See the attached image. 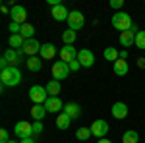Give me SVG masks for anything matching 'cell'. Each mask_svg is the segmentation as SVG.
<instances>
[{"mask_svg": "<svg viewBox=\"0 0 145 143\" xmlns=\"http://www.w3.org/2000/svg\"><path fill=\"white\" fill-rule=\"evenodd\" d=\"M0 81L4 87H18L22 83V72L18 66H10L8 70L0 72Z\"/></svg>", "mask_w": 145, "mask_h": 143, "instance_id": "6da1fadb", "label": "cell"}, {"mask_svg": "<svg viewBox=\"0 0 145 143\" xmlns=\"http://www.w3.org/2000/svg\"><path fill=\"white\" fill-rule=\"evenodd\" d=\"M110 23H112V27H114L116 31H120V33L128 31V29L134 25L132 18H130V14H126V12H116V14L112 16Z\"/></svg>", "mask_w": 145, "mask_h": 143, "instance_id": "7a4b0ae2", "label": "cell"}, {"mask_svg": "<svg viewBox=\"0 0 145 143\" xmlns=\"http://www.w3.org/2000/svg\"><path fill=\"white\" fill-rule=\"evenodd\" d=\"M83 25H85V16H83L79 10L70 12V18H68V29H72V31L78 33Z\"/></svg>", "mask_w": 145, "mask_h": 143, "instance_id": "3957f363", "label": "cell"}, {"mask_svg": "<svg viewBox=\"0 0 145 143\" xmlns=\"http://www.w3.org/2000/svg\"><path fill=\"white\" fill-rule=\"evenodd\" d=\"M29 99L33 101L35 104H45L46 99H48L46 87H43V85H33V87L29 89Z\"/></svg>", "mask_w": 145, "mask_h": 143, "instance_id": "277c9868", "label": "cell"}, {"mask_svg": "<svg viewBox=\"0 0 145 143\" xmlns=\"http://www.w3.org/2000/svg\"><path fill=\"white\" fill-rule=\"evenodd\" d=\"M14 133L20 137V139H27V137H33V124L25 120H20L14 126Z\"/></svg>", "mask_w": 145, "mask_h": 143, "instance_id": "5b68a950", "label": "cell"}, {"mask_svg": "<svg viewBox=\"0 0 145 143\" xmlns=\"http://www.w3.org/2000/svg\"><path fill=\"white\" fill-rule=\"evenodd\" d=\"M68 74H70V66H68V62H54L52 64V77H54L56 81H62V79H66Z\"/></svg>", "mask_w": 145, "mask_h": 143, "instance_id": "8992f818", "label": "cell"}, {"mask_svg": "<svg viewBox=\"0 0 145 143\" xmlns=\"http://www.w3.org/2000/svg\"><path fill=\"white\" fill-rule=\"evenodd\" d=\"M91 133L99 139H105V135L108 133V122L106 120H95L91 124Z\"/></svg>", "mask_w": 145, "mask_h": 143, "instance_id": "52a82bcc", "label": "cell"}, {"mask_svg": "<svg viewBox=\"0 0 145 143\" xmlns=\"http://www.w3.org/2000/svg\"><path fill=\"white\" fill-rule=\"evenodd\" d=\"M43 106L46 108V112H52V114H60V112L64 110V106H66V104H64V103L60 101V97H48V99H46V103L43 104Z\"/></svg>", "mask_w": 145, "mask_h": 143, "instance_id": "ba28073f", "label": "cell"}, {"mask_svg": "<svg viewBox=\"0 0 145 143\" xmlns=\"http://www.w3.org/2000/svg\"><path fill=\"white\" fill-rule=\"evenodd\" d=\"M41 46H43V44L39 43L37 39H27L22 50H23V54H27V58H31V56H37L41 52Z\"/></svg>", "mask_w": 145, "mask_h": 143, "instance_id": "9c48e42d", "label": "cell"}, {"mask_svg": "<svg viewBox=\"0 0 145 143\" xmlns=\"http://www.w3.org/2000/svg\"><path fill=\"white\" fill-rule=\"evenodd\" d=\"M78 52L79 50H76L74 44H64V46L60 48V60L70 64L72 60H78Z\"/></svg>", "mask_w": 145, "mask_h": 143, "instance_id": "30bf717a", "label": "cell"}, {"mask_svg": "<svg viewBox=\"0 0 145 143\" xmlns=\"http://www.w3.org/2000/svg\"><path fill=\"white\" fill-rule=\"evenodd\" d=\"M78 62L81 64V68H91L95 64V54L91 52L89 48H81L78 52Z\"/></svg>", "mask_w": 145, "mask_h": 143, "instance_id": "8fae6325", "label": "cell"}, {"mask_svg": "<svg viewBox=\"0 0 145 143\" xmlns=\"http://www.w3.org/2000/svg\"><path fill=\"white\" fill-rule=\"evenodd\" d=\"M10 16H12V22L20 23V25H23V23H27V10H25L23 6H20V4H16V6L12 8Z\"/></svg>", "mask_w": 145, "mask_h": 143, "instance_id": "7c38bea8", "label": "cell"}, {"mask_svg": "<svg viewBox=\"0 0 145 143\" xmlns=\"http://www.w3.org/2000/svg\"><path fill=\"white\" fill-rule=\"evenodd\" d=\"M4 58L10 62V66H20L23 62V50H16V48H8L4 52Z\"/></svg>", "mask_w": 145, "mask_h": 143, "instance_id": "4fadbf2b", "label": "cell"}, {"mask_svg": "<svg viewBox=\"0 0 145 143\" xmlns=\"http://www.w3.org/2000/svg\"><path fill=\"white\" fill-rule=\"evenodd\" d=\"M50 16L54 18L56 22H68L70 12H68V8L64 6V4H58V6H54V8L50 10Z\"/></svg>", "mask_w": 145, "mask_h": 143, "instance_id": "5bb4252c", "label": "cell"}, {"mask_svg": "<svg viewBox=\"0 0 145 143\" xmlns=\"http://www.w3.org/2000/svg\"><path fill=\"white\" fill-rule=\"evenodd\" d=\"M110 112H112V116H114L116 120H124V118L128 116V106H126V103H114Z\"/></svg>", "mask_w": 145, "mask_h": 143, "instance_id": "9a60e30c", "label": "cell"}, {"mask_svg": "<svg viewBox=\"0 0 145 143\" xmlns=\"http://www.w3.org/2000/svg\"><path fill=\"white\" fill-rule=\"evenodd\" d=\"M39 54H41L43 60H52V58L56 56V46L52 43H45L43 46H41V52H39Z\"/></svg>", "mask_w": 145, "mask_h": 143, "instance_id": "2e32d148", "label": "cell"}, {"mask_svg": "<svg viewBox=\"0 0 145 143\" xmlns=\"http://www.w3.org/2000/svg\"><path fill=\"white\" fill-rule=\"evenodd\" d=\"M45 116H46V108L43 104H33V106H31V118H33L35 122H43Z\"/></svg>", "mask_w": 145, "mask_h": 143, "instance_id": "e0dca14e", "label": "cell"}, {"mask_svg": "<svg viewBox=\"0 0 145 143\" xmlns=\"http://www.w3.org/2000/svg\"><path fill=\"white\" fill-rule=\"evenodd\" d=\"M112 70H114V74H116V76L122 77V76H126V74L130 72V66H128V62H126V60H120V58H118V60L112 64Z\"/></svg>", "mask_w": 145, "mask_h": 143, "instance_id": "ac0fdd59", "label": "cell"}, {"mask_svg": "<svg viewBox=\"0 0 145 143\" xmlns=\"http://www.w3.org/2000/svg\"><path fill=\"white\" fill-rule=\"evenodd\" d=\"M62 112L68 114L72 120H76V118H79V114H81V108H79V104H76V103H68Z\"/></svg>", "mask_w": 145, "mask_h": 143, "instance_id": "d6986e66", "label": "cell"}, {"mask_svg": "<svg viewBox=\"0 0 145 143\" xmlns=\"http://www.w3.org/2000/svg\"><path fill=\"white\" fill-rule=\"evenodd\" d=\"M120 44L122 46H132V44H135V33L130 31V29L120 33Z\"/></svg>", "mask_w": 145, "mask_h": 143, "instance_id": "ffe728a7", "label": "cell"}, {"mask_svg": "<svg viewBox=\"0 0 145 143\" xmlns=\"http://www.w3.org/2000/svg\"><path fill=\"white\" fill-rule=\"evenodd\" d=\"M27 70L29 72H39L41 68H43V58H39V56H31V58H27Z\"/></svg>", "mask_w": 145, "mask_h": 143, "instance_id": "44dd1931", "label": "cell"}, {"mask_svg": "<svg viewBox=\"0 0 145 143\" xmlns=\"http://www.w3.org/2000/svg\"><path fill=\"white\" fill-rule=\"evenodd\" d=\"M60 91H62L60 81L52 79V81H48V83H46V93H48V97H58V95H60Z\"/></svg>", "mask_w": 145, "mask_h": 143, "instance_id": "7402d4cb", "label": "cell"}, {"mask_svg": "<svg viewBox=\"0 0 145 143\" xmlns=\"http://www.w3.org/2000/svg\"><path fill=\"white\" fill-rule=\"evenodd\" d=\"M70 124H72V118H70L68 114H64V112H60L58 118H56V128H58V130H68Z\"/></svg>", "mask_w": 145, "mask_h": 143, "instance_id": "603a6c76", "label": "cell"}, {"mask_svg": "<svg viewBox=\"0 0 145 143\" xmlns=\"http://www.w3.org/2000/svg\"><path fill=\"white\" fill-rule=\"evenodd\" d=\"M10 46L12 48H16V50H22L23 44H25V39H23L22 35H10Z\"/></svg>", "mask_w": 145, "mask_h": 143, "instance_id": "cb8c5ba5", "label": "cell"}, {"mask_svg": "<svg viewBox=\"0 0 145 143\" xmlns=\"http://www.w3.org/2000/svg\"><path fill=\"white\" fill-rule=\"evenodd\" d=\"M118 58H120V52H118L114 46H106V48H105V60H108V62L114 64Z\"/></svg>", "mask_w": 145, "mask_h": 143, "instance_id": "d4e9b609", "label": "cell"}, {"mask_svg": "<svg viewBox=\"0 0 145 143\" xmlns=\"http://www.w3.org/2000/svg\"><path fill=\"white\" fill-rule=\"evenodd\" d=\"M139 141V135L135 130H128V132H124L122 135V143H137Z\"/></svg>", "mask_w": 145, "mask_h": 143, "instance_id": "484cf974", "label": "cell"}, {"mask_svg": "<svg viewBox=\"0 0 145 143\" xmlns=\"http://www.w3.org/2000/svg\"><path fill=\"white\" fill-rule=\"evenodd\" d=\"M27 41V39H33V35H35V27L31 25V23H23L22 25V33H20Z\"/></svg>", "mask_w": 145, "mask_h": 143, "instance_id": "4316f807", "label": "cell"}, {"mask_svg": "<svg viewBox=\"0 0 145 143\" xmlns=\"http://www.w3.org/2000/svg\"><path fill=\"white\" fill-rule=\"evenodd\" d=\"M76 39H78V33L72 31V29H66V31L62 33V41H64V44H74Z\"/></svg>", "mask_w": 145, "mask_h": 143, "instance_id": "83f0119b", "label": "cell"}, {"mask_svg": "<svg viewBox=\"0 0 145 143\" xmlns=\"http://www.w3.org/2000/svg\"><path fill=\"white\" fill-rule=\"evenodd\" d=\"M91 135V128H79L78 132H76V139H79V141H87Z\"/></svg>", "mask_w": 145, "mask_h": 143, "instance_id": "f1b7e54d", "label": "cell"}, {"mask_svg": "<svg viewBox=\"0 0 145 143\" xmlns=\"http://www.w3.org/2000/svg\"><path fill=\"white\" fill-rule=\"evenodd\" d=\"M135 46L145 50V31H137V35H135Z\"/></svg>", "mask_w": 145, "mask_h": 143, "instance_id": "f546056e", "label": "cell"}, {"mask_svg": "<svg viewBox=\"0 0 145 143\" xmlns=\"http://www.w3.org/2000/svg\"><path fill=\"white\" fill-rule=\"evenodd\" d=\"M10 31H12V35H20V33H22V25L16 23V22H12L10 23Z\"/></svg>", "mask_w": 145, "mask_h": 143, "instance_id": "4dcf8cb0", "label": "cell"}, {"mask_svg": "<svg viewBox=\"0 0 145 143\" xmlns=\"http://www.w3.org/2000/svg\"><path fill=\"white\" fill-rule=\"evenodd\" d=\"M43 133V122H33V135Z\"/></svg>", "mask_w": 145, "mask_h": 143, "instance_id": "1f68e13d", "label": "cell"}, {"mask_svg": "<svg viewBox=\"0 0 145 143\" xmlns=\"http://www.w3.org/2000/svg\"><path fill=\"white\" fill-rule=\"evenodd\" d=\"M8 141H10L8 130H0V143H8Z\"/></svg>", "mask_w": 145, "mask_h": 143, "instance_id": "d6a6232c", "label": "cell"}, {"mask_svg": "<svg viewBox=\"0 0 145 143\" xmlns=\"http://www.w3.org/2000/svg\"><path fill=\"white\" fill-rule=\"evenodd\" d=\"M68 66H70V72H78L79 68H81V64H79L78 60H72V62H70Z\"/></svg>", "mask_w": 145, "mask_h": 143, "instance_id": "836d02e7", "label": "cell"}, {"mask_svg": "<svg viewBox=\"0 0 145 143\" xmlns=\"http://www.w3.org/2000/svg\"><path fill=\"white\" fill-rule=\"evenodd\" d=\"M110 6L114 8V10H120L124 6V0H110Z\"/></svg>", "mask_w": 145, "mask_h": 143, "instance_id": "e575fe53", "label": "cell"}, {"mask_svg": "<svg viewBox=\"0 0 145 143\" xmlns=\"http://www.w3.org/2000/svg\"><path fill=\"white\" fill-rule=\"evenodd\" d=\"M126 58H128V50H122L120 52V60H126Z\"/></svg>", "mask_w": 145, "mask_h": 143, "instance_id": "d590c367", "label": "cell"}, {"mask_svg": "<svg viewBox=\"0 0 145 143\" xmlns=\"http://www.w3.org/2000/svg\"><path fill=\"white\" fill-rule=\"evenodd\" d=\"M20 143H35V139H33V137H27V139H22Z\"/></svg>", "mask_w": 145, "mask_h": 143, "instance_id": "8d00e7d4", "label": "cell"}, {"mask_svg": "<svg viewBox=\"0 0 145 143\" xmlns=\"http://www.w3.org/2000/svg\"><path fill=\"white\" fill-rule=\"evenodd\" d=\"M97 143H112L110 139H97Z\"/></svg>", "mask_w": 145, "mask_h": 143, "instance_id": "74e56055", "label": "cell"}, {"mask_svg": "<svg viewBox=\"0 0 145 143\" xmlns=\"http://www.w3.org/2000/svg\"><path fill=\"white\" fill-rule=\"evenodd\" d=\"M8 143H18V141H12V139H10V141H8Z\"/></svg>", "mask_w": 145, "mask_h": 143, "instance_id": "f35d334b", "label": "cell"}]
</instances>
